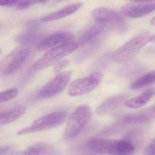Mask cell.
I'll return each instance as SVG.
<instances>
[{
  "instance_id": "1",
  "label": "cell",
  "mask_w": 155,
  "mask_h": 155,
  "mask_svg": "<svg viewBox=\"0 0 155 155\" xmlns=\"http://www.w3.org/2000/svg\"><path fill=\"white\" fill-rule=\"evenodd\" d=\"M88 148L98 154H130L135 151L131 142L120 139H94L88 142Z\"/></svg>"
},
{
  "instance_id": "2",
  "label": "cell",
  "mask_w": 155,
  "mask_h": 155,
  "mask_svg": "<svg viewBox=\"0 0 155 155\" xmlns=\"http://www.w3.org/2000/svg\"><path fill=\"white\" fill-rule=\"evenodd\" d=\"M151 33L145 32L135 36L120 47L117 48L112 54V59L115 63L124 64L134 58L141 49L150 42Z\"/></svg>"
},
{
  "instance_id": "3",
  "label": "cell",
  "mask_w": 155,
  "mask_h": 155,
  "mask_svg": "<svg viewBox=\"0 0 155 155\" xmlns=\"http://www.w3.org/2000/svg\"><path fill=\"white\" fill-rule=\"evenodd\" d=\"M92 117V109L88 104L79 106L68 119L64 133V139L69 140L76 137L87 125Z\"/></svg>"
},
{
  "instance_id": "4",
  "label": "cell",
  "mask_w": 155,
  "mask_h": 155,
  "mask_svg": "<svg viewBox=\"0 0 155 155\" xmlns=\"http://www.w3.org/2000/svg\"><path fill=\"white\" fill-rule=\"evenodd\" d=\"M30 45H21L15 48L0 61V78L11 75L20 69L28 58Z\"/></svg>"
},
{
  "instance_id": "5",
  "label": "cell",
  "mask_w": 155,
  "mask_h": 155,
  "mask_svg": "<svg viewBox=\"0 0 155 155\" xmlns=\"http://www.w3.org/2000/svg\"><path fill=\"white\" fill-rule=\"evenodd\" d=\"M78 48V45L76 42H69L63 45L54 47L45 52L41 58H39L33 65L35 71L46 68L54 64L56 62L61 60L63 58L71 54Z\"/></svg>"
},
{
  "instance_id": "6",
  "label": "cell",
  "mask_w": 155,
  "mask_h": 155,
  "mask_svg": "<svg viewBox=\"0 0 155 155\" xmlns=\"http://www.w3.org/2000/svg\"><path fill=\"white\" fill-rule=\"evenodd\" d=\"M67 114L64 111H55L42 117L35 120L30 127H25L17 133L18 136L45 131L55 128L61 125L65 121Z\"/></svg>"
},
{
  "instance_id": "7",
  "label": "cell",
  "mask_w": 155,
  "mask_h": 155,
  "mask_svg": "<svg viewBox=\"0 0 155 155\" xmlns=\"http://www.w3.org/2000/svg\"><path fill=\"white\" fill-rule=\"evenodd\" d=\"M71 76V71L58 73L54 78L41 88L40 90L36 94V98L40 100L46 99L60 94L68 85Z\"/></svg>"
},
{
  "instance_id": "8",
  "label": "cell",
  "mask_w": 155,
  "mask_h": 155,
  "mask_svg": "<svg viewBox=\"0 0 155 155\" xmlns=\"http://www.w3.org/2000/svg\"><path fill=\"white\" fill-rule=\"evenodd\" d=\"M103 80V74L93 72L87 77L77 79L71 83L68 88V94L71 96H80L93 91Z\"/></svg>"
},
{
  "instance_id": "9",
  "label": "cell",
  "mask_w": 155,
  "mask_h": 155,
  "mask_svg": "<svg viewBox=\"0 0 155 155\" xmlns=\"http://www.w3.org/2000/svg\"><path fill=\"white\" fill-rule=\"evenodd\" d=\"M92 16L95 21L110 25L112 28L117 30H124L127 27L124 18L117 11L108 8H97L92 12Z\"/></svg>"
},
{
  "instance_id": "10",
  "label": "cell",
  "mask_w": 155,
  "mask_h": 155,
  "mask_svg": "<svg viewBox=\"0 0 155 155\" xmlns=\"http://www.w3.org/2000/svg\"><path fill=\"white\" fill-rule=\"evenodd\" d=\"M74 39V34L71 32H58L40 40L37 45V49L39 51H47L54 47L71 42Z\"/></svg>"
},
{
  "instance_id": "11",
  "label": "cell",
  "mask_w": 155,
  "mask_h": 155,
  "mask_svg": "<svg viewBox=\"0 0 155 155\" xmlns=\"http://www.w3.org/2000/svg\"><path fill=\"white\" fill-rule=\"evenodd\" d=\"M155 10V2L142 4H127L120 8V13L124 16L137 18L151 13Z\"/></svg>"
},
{
  "instance_id": "12",
  "label": "cell",
  "mask_w": 155,
  "mask_h": 155,
  "mask_svg": "<svg viewBox=\"0 0 155 155\" xmlns=\"http://www.w3.org/2000/svg\"><path fill=\"white\" fill-rule=\"evenodd\" d=\"M155 119V105L148 108L143 109L140 111L130 114L124 118V123L127 124H145Z\"/></svg>"
},
{
  "instance_id": "13",
  "label": "cell",
  "mask_w": 155,
  "mask_h": 155,
  "mask_svg": "<svg viewBox=\"0 0 155 155\" xmlns=\"http://www.w3.org/2000/svg\"><path fill=\"white\" fill-rule=\"evenodd\" d=\"M127 99V95H117L110 97L96 107V114L101 116L109 114L120 108Z\"/></svg>"
},
{
  "instance_id": "14",
  "label": "cell",
  "mask_w": 155,
  "mask_h": 155,
  "mask_svg": "<svg viewBox=\"0 0 155 155\" xmlns=\"http://www.w3.org/2000/svg\"><path fill=\"white\" fill-rule=\"evenodd\" d=\"M105 27L106 25L104 24L95 21V24L89 26V27H86L80 32L78 36L77 42H76L77 43L78 46H82V45L88 43L89 41L93 39L95 36L101 33Z\"/></svg>"
},
{
  "instance_id": "15",
  "label": "cell",
  "mask_w": 155,
  "mask_h": 155,
  "mask_svg": "<svg viewBox=\"0 0 155 155\" xmlns=\"http://www.w3.org/2000/svg\"><path fill=\"white\" fill-rule=\"evenodd\" d=\"M82 5H83V3L81 2L70 5L66 6V7L63 8L57 11V12H52V13L40 18V21L41 22H51V21L61 19V18L69 16V15H72L74 12L78 11L82 7Z\"/></svg>"
},
{
  "instance_id": "16",
  "label": "cell",
  "mask_w": 155,
  "mask_h": 155,
  "mask_svg": "<svg viewBox=\"0 0 155 155\" xmlns=\"http://www.w3.org/2000/svg\"><path fill=\"white\" fill-rule=\"evenodd\" d=\"M155 95V88H150L146 89L138 96L130 99H127L124 102L125 105L130 108L137 109L147 104Z\"/></svg>"
},
{
  "instance_id": "17",
  "label": "cell",
  "mask_w": 155,
  "mask_h": 155,
  "mask_svg": "<svg viewBox=\"0 0 155 155\" xmlns=\"http://www.w3.org/2000/svg\"><path fill=\"white\" fill-rule=\"evenodd\" d=\"M27 110L24 106H18L9 110L0 112V125L11 124L21 117Z\"/></svg>"
},
{
  "instance_id": "18",
  "label": "cell",
  "mask_w": 155,
  "mask_h": 155,
  "mask_svg": "<svg viewBox=\"0 0 155 155\" xmlns=\"http://www.w3.org/2000/svg\"><path fill=\"white\" fill-rule=\"evenodd\" d=\"M24 154H56L54 148L47 144H36L30 146L23 152Z\"/></svg>"
},
{
  "instance_id": "19",
  "label": "cell",
  "mask_w": 155,
  "mask_h": 155,
  "mask_svg": "<svg viewBox=\"0 0 155 155\" xmlns=\"http://www.w3.org/2000/svg\"><path fill=\"white\" fill-rule=\"evenodd\" d=\"M155 83V70L152 71L151 72L142 76L140 78L137 79L136 81L133 82L131 84L130 87L132 89H139L148 86L149 85L154 84Z\"/></svg>"
},
{
  "instance_id": "20",
  "label": "cell",
  "mask_w": 155,
  "mask_h": 155,
  "mask_svg": "<svg viewBox=\"0 0 155 155\" xmlns=\"http://www.w3.org/2000/svg\"><path fill=\"white\" fill-rule=\"evenodd\" d=\"M39 39H40V36L38 33H27L18 36L17 37V41L21 43V45H30V44L34 43Z\"/></svg>"
},
{
  "instance_id": "21",
  "label": "cell",
  "mask_w": 155,
  "mask_h": 155,
  "mask_svg": "<svg viewBox=\"0 0 155 155\" xmlns=\"http://www.w3.org/2000/svg\"><path fill=\"white\" fill-rule=\"evenodd\" d=\"M18 89L16 88H12V89H7L5 91L0 92V104L6 102V101L12 100L18 96Z\"/></svg>"
},
{
  "instance_id": "22",
  "label": "cell",
  "mask_w": 155,
  "mask_h": 155,
  "mask_svg": "<svg viewBox=\"0 0 155 155\" xmlns=\"http://www.w3.org/2000/svg\"><path fill=\"white\" fill-rule=\"evenodd\" d=\"M25 0H0V6L3 7H16L18 8Z\"/></svg>"
},
{
  "instance_id": "23",
  "label": "cell",
  "mask_w": 155,
  "mask_h": 155,
  "mask_svg": "<svg viewBox=\"0 0 155 155\" xmlns=\"http://www.w3.org/2000/svg\"><path fill=\"white\" fill-rule=\"evenodd\" d=\"M49 0H25L24 3L21 5L18 8V9H25L27 8L30 7V6L33 5L39 4V3H44L45 2H48Z\"/></svg>"
},
{
  "instance_id": "24",
  "label": "cell",
  "mask_w": 155,
  "mask_h": 155,
  "mask_svg": "<svg viewBox=\"0 0 155 155\" xmlns=\"http://www.w3.org/2000/svg\"><path fill=\"white\" fill-rule=\"evenodd\" d=\"M69 63L68 60H62V61H58V62H56L54 64V71L55 73H59V71H61L65 66H66Z\"/></svg>"
},
{
  "instance_id": "25",
  "label": "cell",
  "mask_w": 155,
  "mask_h": 155,
  "mask_svg": "<svg viewBox=\"0 0 155 155\" xmlns=\"http://www.w3.org/2000/svg\"><path fill=\"white\" fill-rule=\"evenodd\" d=\"M144 152H145V154H155V138L145 148Z\"/></svg>"
},
{
  "instance_id": "26",
  "label": "cell",
  "mask_w": 155,
  "mask_h": 155,
  "mask_svg": "<svg viewBox=\"0 0 155 155\" xmlns=\"http://www.w3.org/2000/svg\"><path fill=\"white\" fill-rule=\"evenodd\" d=\"M11 150L10 147L8 146H2L0 147V154H8L9 152V151Z\"/></svg>"
},
{
  "instance_id": "27",
  "label": "cell",
  "mask_w": 155,
  "mask_h": 155,
  "mask_svg": "<svg viewBox=\"0 0 155 155\" xmlns=\"http://www.w3.org/2000/svg\"><path fill=\"white\" fill-rule=\"evenodd\" d=\"M127 1L133 2H154L155 0H127Z\"/></svg>"
},
{
  "instance_id": "28",
  "label": "cell",
  "mask_w": 155,
  "mask_h": 155,
  "mask_svg": "<svg viewBox=\"0 0 155 155\" xmlns=\"http://www.w3.org/2000/svg\"><path fill=\"white\" fill-rule=\"evenodd\" d=\"M150 42H155V35L151 36V39H150Z\"/></svg>"
},
{
  "instance_id": "29",
  "label": "cell",
  "mask_w": 155,
  "mask_h": 155,
  "mask_svg": "<svg viewBox=\"0 0 155 155\" xmlns=\"http://www.w3.org/2000/svg\"><path fill=\"white\" fill-rule=\"evenodd\" d=\"M151 24H152V25L155 26V17H154V18L151 20Z\"/></svg>"
},
{
  "instance_id": "30",
  "label": "cell",
  "mask_w": 155,
  "mask_h": 155,
  "mask_svg": "<svg viewBox=\"0 0 155 155\" xmlns=\"http://www.w3.org/2000/svg\"><path fill=\"white\" fill-rule=\"evenodd\" d=\"M0 53H1V49H0Z\"/></svg>"
}]
</instances>
